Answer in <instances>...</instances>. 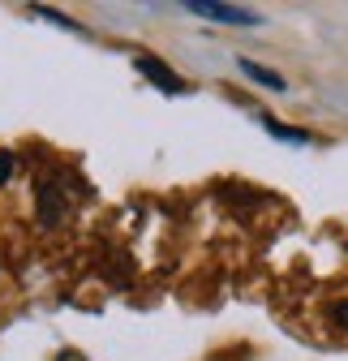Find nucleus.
I'll use <instances>...</instances> for the list:
<instances>
[{"label": "nucleus", "mask_w": 348, "mask_h": 361, "mask_svg": "<svg viewBox=\"0 0 348 361\" xmlns=\"http://www.w3.org/2000/svg\"><path fill=\"white\" fill-rule=\"evenodd\" d=\"M189 13L198 18H211V22H228V26H258L263 18L249 13V9H237V5H215V0H189L185 5Z\"/></svg>", "instance_id": "obj_1"}, {"label": "nucleus", "mask_w": 348, "mask_h": 361, "mask_svg": "<svg viewBox=\"0 0 348 361\" xmlns=\"http://www.w3.org/2000/svg\"><path fill=\"white\" fill-rule=\"evenodd\" d=\"M134 65H138V73H142V78H151L159 90H168V95H181V90H185V82H181L177 73H172L163 61H155V56H138Z\"/></svg>", "instance_id": "obj_2"}, {"label": "nucleus", "mask_w": 348, "mask_h": 361, "mask_svg": "<svg viewBox=\"0 0 348 361\" xmlns=\"http://www.w3.org/2000/svg\"><path fill=\"white\" fill-rule=\"evenodd\" d=\"M331 319H335L340 327H348V301H335V305H331Z\"/></svg>", "instance_id": "obj_6"}, {"label": "nucleus", "mask_w": 348, "mask_h": 361, "mask_svg": "<svg viewBox=\"0 0 348 361\" xmlns=\"http://www.w3.org/2000/svg\"><path fill=\"white\" fill-rule=\"evenodd\" d=\"M263 129L271 133V138H280V142H297V147H306V142H310V133H306V129H292V125H275V121H263Z\"/></svg>", "instance_id": "obj_4"}, {"label": "nucleus", "mask_w": 348, "mask_h": 361, "mask_svg": "<svg viewBox=\"0 0 348 361\" xmlns=\"http://www.w3.org/2000/svg\"><path fill=\"white\" fill-rule=\"evenodd\" d=\"M241 73H249L254 82H263L267 90H288V82H284V78H280L275 69H263V65H258V61H249V56L241 61Z\"/></svg>", "instance_id": "obj_3"}, {"label": "nucleus", "mask_w": 348, "mask_h": 361, "mask_svg": "<svg viewBox=\"0 0 348 361\" xmlns=\"http://www.w3.org/2000/svg\"><path fill=\"white\" fill-rule=\"evenodd\" d=\"M13 168H18V159H13L9 151H0V185H5V180L13 176Z\"/></svg>", "instance_id": "obj_5"}]
</instances>
